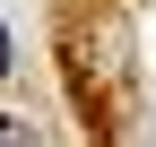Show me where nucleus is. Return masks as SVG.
Instances as JSON below:
<instances>
[{"mask_svg": "<svg viewBox=\"0 0 156 147\" xmlns=\"http://www.w3.org/2000/svg\"><path fill=\"white\" fill-rule=\"evenodd\" d=\"M0 147H44V138H35V121H17V113H0Z\"/></svg>", "mask_w": 156, "mask_h": 147, "instance_id": "1", "label": "nucleus"}, {"mask_svg": "<svg viewBox=\"0 0 156 147\" xmlns=\"http://www.w3.org/2000/svg\"><path fill=\"white\" fill-rule=\"evenodd\" d=\"M9 69H17V52H9V26H0V78H9Z\"/></svg>", "mask_w": 156, "mask_h": 147, "instance_id": "2", "label": "nucleus"}]
</instances>
